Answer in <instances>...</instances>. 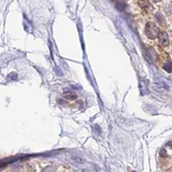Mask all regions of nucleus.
<instances>
[{
  "label": "nucleus",
  "instance_id": "423d86ee",
  "mask_svg": "<svg viewBox=\"0 0 172 172\" xmlns=\"http://www.w3.org/2000/svg\"><path fill=\"white\" fill-rule=\"evenodd\" d=\"M125 6H126V4H125V2H123V1H119L117 3V7L119 8L120 10H124Z\"/></svg>",
  "mask_w": 172,
  "mask_h": 172
},
{
  "label": "nucleus",
  "instance_id": "f257e3e1",
  "mask_svg": "<svg viewBox=\"0 0 172 172\" xmlns=\"http://www.w3.org/2000/svg\"><path fill=\"white\" fill-rule=\"evenodd\" d=\"M146 34L149 38H156L159 35V29L153 22H148L146 27Z\"/></svg>",
  "mask_w": 172,
  "mask_h": 172
},
{
  "label": "nucleus",
  "instance_id": "6e6552de",
  "mask_svg": "<svg viewBox=\"0 0 172 172\" xmlns=\"http://www.w3.org/2000/svg\"><path fill=\"white\" fill-rule=\"evenodd\" d=\"M10 79H17V74H15V73H12V74H10Z\"/></svg>",
  "mask_w": 172,
  "mask_h": 172
},
{
  "label": "nucleus",
  "instance_id": "20e7f679",
  "mask_svg": "<svg viewBox=\"0 0 172 172\" xmlns=\"http://www.w3.org/2000/svg\"><path fill=\"white\" fill-rule=\"evenodd\" d=\"M64 98H66L67 100H75L77 98V95L75 93H65Z\"/></svg>",
  "mask_w": 172,
  "mask_h": 172
},
{
  "label": "nucleus",
  "instance_id": "7ed1b4c3",
  "mask_svg": "<svg viewBox=\"0 0 172 172\" xmlns=\"http://www.w3.org/2000/svg\"><path fill=\"white\" fill-rule=\"evenodd\" d=\"M139 5L143 8L144 10L146 12H149L151 10V3L148 1H139Z\"/></svg>",
  "mask_w": 172,
  "mask_h": 172
},
{
  "label": "nucleus",
  "instance_id": "0eeeda50",
  "mask_svg": "<svg viewBox=\"0 0 172 172\" xmlns=\"http://www.w3.org/2000/svg\"><path fill=\"white\" fill-rule=\"evenodd\" d=\"M42 172H55V168L52 166H49V167H46V168L42 170Z\"/></svg>",
  "mask_w": 172,
  "mask_h": 172
},
{
  "label": "nucleus",
  "instance_id": "f03ea898",
  "mask_svg": "<svg viewBox=\"0 0 172 172\" xmlns=\"http://www.w3.org/2000/svg\"><path fill=\"white\" fill-rule=\"evenodd\" d=\"M159 41L162 46H168L169 40H168V36L165 32H161L159 33Z\"/></svg>",
  "mask_w": 172,
  "mask_h": 172
},
{
  "label": "nucleus",
  "instance_id": "39448f33",
  "mask_svg": "<svg viewBox=\"0 0 172 172\" xmlns=\"http://www.w3.org/2000/svg\"><path fill=\"white\" fill-rule=\"evenodd\" d=\"M163 68H164L167 72L171 73L172 72V62L171 61H167L166 63H165V65L163 66Z\"/></svg>",
  "mask_w": 172,
  "mask_h": 172
}]
</instances>
